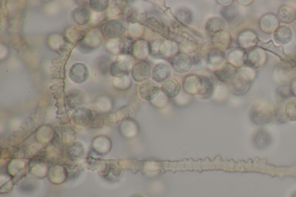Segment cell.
I'll return each mask as SVG.
<instances>
[{
    "instance_id": "obj_10",
    "label": "cell",
    "mask_w": 296,
    "mask_h": 197,
    "mask_svg": "<svg viewBox=\"0 0 296 197\" xmlns=\"http://www.w3.org/2000/svg\"><path fill=\"white\" fill-rule=\"evenodd\" d=\"M171 65L175 72L185 74L191 70L193 61L189 54L180 52L171 59Z\"/></svg>"
},
{
    "instance_id": "obj_14",
    "label": "cell",
    "mask_w": 296,
    "mask_h": 197,
    "mask_svg": "<svg viewBox=\"0 0 296 197\" xmlns=\"http://www.w3.org/2000/svg\"><path fill=\"white\" fill-rule=\"evenodd\" d=\"M260 30L267 34L274 33L279 26V22L277 15L273 13H267L262 16L259 21Z\"/></svg>"
},
{
    "instance_id": "obj_19",
    "label": "cell",
    "mask_w": 296,
    "mask_h": 197,
    "mask_svg": "<svg viewBox=\"0 0 296 197\" xmlns=\"http://www.w3.org/2000/svg\"><path fill=\"white\" fill-rule=\"evenodd\" d=\"M202 85L201 76L196 74L188 75L184 78L183 88L184 91L191 95L198 94Z\"/></svg>"
},
{
    "instance_id": "obj_32",
    "label": "cell",
    "mask_w": 296,
    "mask_h": 197,
    "mask_svg": "<svg viewBox=\"0 0 296 197\" xmlns=\"http://www.w3.org/2000/svg\"><path fill=\"white\" fill-rule=\"evenodd\" d=\"M132 85L131 78L129 76L121 78H115L113 80L115 88L121 91H125L130 88Z\"/></svg>"
},
{
    "instance_id": "obj_24",
    "label": "cell",
    "mask_w": 296,
    "mask_h": 197,
    "mask_svg": "<svg viewBox=\"0 0 296 197\" xmlns=\"http://www.w3.org/2000/svg\"><path fill=\"white\" fill-rule=\"evenodd\" d=\"M93 113L89 109L79 108L73 113L72 119L75 124L79 126L88 125L92 120Z\"/></svg>"
},
{
    "instance_id": "obj_7",
    "label": "cell",
    "mask_w": 296,
    "mask_h": 197,
    "mask_svg": "<svg viewBox=\"0 0 296 197\" xmlns=\"http://www.w3.org/2000/svg\"><path fill=\"white\" fill-rule=\"evenodd\" d=\"M204 58L208 68L212 70H215V72L227 62L226 53L214 47L206 51Z\"/></svg>"
},
{
    "instance_id": "obj_23",
    "label": "cell",
    "mask_w": 296,
    "mask_h": 197,
    "mask_svg": "<svg viewBox=\"0 0 296 197\" xmlns=\"http://www.w3.org/2000/svg\"><path fill=\"white\" fill-rule=\"evenodd\" d=\"M251 83L252 82L238 74V77L228 86L230 91L235 95H244L250 90Z\"/></svg>"
},
{
    "instance_id": "obj_43",
    "label": "cell",
    "mask_w": 296,
    "mask_h": 197,
    "mask_svg": "<svg viewBox=\"0 0 296 197\" xmlns=\"http://www.w3.org/2000/svg\"><path fill=\"white\" fill-rule=\"evenodd\" d=\"M291 197H296V191L292 194Z\"/></svg>"
},
{
    "instance_id": "obj_13",
    "label": "cell",
    "mask_w": 296,
    "mask_h": 197,
    "mask_svg": "<svg viewBox=\"0 0 296 197\" xmlns=\"http://www.w3.org/2000/svg\"><path fill=\"white\" fill-rule=\"evenodd\" d=\"M160 93V88L155 81H146L141 83L139 88L140 96L143 100L151 101L157 98Z\"/></svg>"
},
{
    "instance_id": "obj_36",
    "label": "cell",
    "mask_w": 296,
    "mask_h": 197,
    "mask_svg": "<svg viewBox=\"0 0 296 197\" xmlns=\"http://www.w3.org/2000/svg\"><path fill=\"white\" fill-rule=\"evenodd\" d=\"M106 48L110 53L113 54H120V39H110V40L106 43Z\"/></svg>"
},
{
    "instance_id": "obj_16",
    "label": "cell",
    "mask_w": 296,
    "mask_h": 197,
    "mask_svg": "<svg viewBox=\"0 0 296 197\" xmlns=\"http://www.w3.org/2000/svg\"><path fill=\"white\" fill-rule=\"evenodd\" d=\"M258 46L264 50L268 51V52L276 55L282 62H290L293 59L289 54L286 53L282 45H275L272 40L268 42L259 40Z\"/></svg>"
},
{
    "instance_id": "obj_41",
    "label": "cell",
    "mask_w": 296,
    "mask_h": 197,
    "mask_svg": "<svg viewBox=\"0 0 296 197\" xmlns=\"http://www.w3.org/2000/svg\"><path fill=\"white\" fill-rule=\"evenodd\" d=\"M217 2L219 3V5H222L224 7H230L232 5L234 1H228H228H226V0H225V1H222V0H220V1H217Z\"/></svg>"
},
{
    "instance_id": "obj_38",
    "label": "cell",
    "mask_w": 296,
    "mask_h": 197,
    "mask_svg": "<svg viewBox=\"0 0 296 197\" xmlns=\"http://www.w3.org/2000/svg\"><path fill=\"white\" fill-rule=\"evenodd\" d=\"M82 98L80 94H74L69 97V105L71 108H76L82 104Z\"/></svg>"
},
{
    "instance_id": "obj_26",
    "label": "cell",
    "mask_w": 296,
    "mask_h": 197,
    "mask_svg": "<svg viewBox=\"0 0 296 197\" xmlns=\"http://www.w3.org/2000/svg\"><path fill=\"white\" fill-rule=\"evenodd\" d=\"M149 54V42L141 39L136 40L133 51V57L137 60L144 61Z\"/></svg>"
},
{
    "instance_id": "obj_20",
    "label": "cell",
    "mask_w": 296,
    "mask_h": 197,
    "mask_svg": "<svg viewBox=\"0 0 296 197\" xmlns=\"http://www.w3.org/2000/svg\"><path fill=\"white\" fill-rule=\"evenodd\" d=\"M276 15L279 23L284 25H290L296 19V10L293 6L283 5L279 7Z\"/></svg>"
},
{
    "instance_id": "obj_40",
    "label": "cell",
    "mask_w": 296,
    "mask_h": 197,
    "mask_svg": "<svg viewBox=\"0 0 296 197\" xmlns=\"http://www.w3.org/2000/svg\"><path fill=\"white\" fill-rule=\"evenodd\" d=\"M290 89L292 95L296 97V78L291 83Z\"/></svg>"
},
{
    "instance_id": "obj_21",
    "label": "cell",
    "mask_w": 296,
    "mask_h": 197,
    "mask_svg": "<svg viewBox=\"0 0 296 197\" xmlns=\"http://www.w3.org/2000/svg\"><path fill=\"white\" fill-rule=\"evenodd\" d=\"M181 86L179 81L175 78H169L161 85L160 90L165 97L173 98L179 96Z\"/></svg>"
},
{
    "instance_id": "obj_1",
    "label": "cell",
    "mask_w": 296,
    "mask_h": 197,
    "mask_svg": "<svg viewBox=\"0 0 296 197\" xmlns=\"http://www.w3.org/2000/svg\"><path fill=\"white\" fill-rule=\"evenodd\" d=\"M180 47L176 41L155 38L149 42V55L154 58L169 60L180 53Z\"/></svg>"
},
{
    "instance_id": "obj_5",
    "label": "cell",
    "mask_w": 296,
    "mask_h": 197,
    "mask_svg": "<svg viewBox=\"0 0 296 197\" xmlns=\"http://www.w3.org/2000/svg\"><path fill=\"white\" fill-rule=\"evenodd\" d=\"M102 42L103 38L100 31L94 29L87 33L79 42V48L83 52L89 53L99 48Z\"/></svg>"
},
{
    "instance_id": "obj_33",
    "label": "cell",
    "mask_w": 296,
    "mask_h": 197,
    "mask_svg": "<svg viewBox=\"0 0 296 197\" xmlns=\"http://www.w3.org/2000/svg\"><path fill=\"white\" fill-rule=\"evenodd\" d=\"M89 5L96 13L102 14L108 9L109 2L108 0H92L89 2Z\"/></svg>"
},
{
    "instance_id": "obj_11",
    "label": "cell",
    "mask_w": 296,
    "mask_h": 197,
    "mask_svg": "<svg viewBox=\"0 0 296 197\" xmlns=\"http://www.w3.org/2000/svg\"><path fill=\"white\" fill-rule=\"evenodd\" d=\"M217 79L224 84H230L238 76V69L228 62L215 72Z\"/></svg>"
},
{
    "instance_id": "obj_8",
    "label": "cell",
    "mask_w": 296,
    "mask_h": 197,
    "mask_svg": "<svg viewBox=\"0 0 296 197\" xmlns=\"http://www.w3.org/2000/svg\"><path fill=\"white\" fill-rule=\"evenodd\" d=\"M126 28L124 23L120 20L112 19L106 22L103 27V32L110 39H119L125 36Z\"/></svg>"
},
{
    "instance_id": "obj_30",
    "label": "cell",
    "mask_w": 296,
    "mask_h": 197,
    "mask_svg": "<svg viewBox=\"0 0 296 197\" xmlns=\"http://www.w3.org/2000/svg\"><path fill=\"white\" fill-rule=\"evenodd\" d=\"M136 40L129 36H124L120 39V54L125 56H132L133 51Z\"/></svg>"
},
{
    "instance_id": "obj_17",
    "label": "cell",
    "mask_w": 296,
    "mask_h": 197,
    "mask_svg": "<svg viewBox=\"0 0 296 197\" xmlns=\"http://www.w3.org/2000/svg\"><path fill=\"white\" fill-rule=\"evenodd\" d=\"M232 41L231 35L225 30L220 31L215 33L212 35L211 38L213 46L222 51L230 48Z\"/></svg>"
},
{
    "instance_id": "obj_12",
    "label": "cell",
    "mask_w": 296,
    "mask_h": 197,
    "mask_svg": "<svg viewBox=\"0 0 296 197\" xmlns=\"http://www.w3.org/2000/svg\"><path fill=\"white\" fill-rule=\"evenodd\" d=\"M152 70L151 67L148 62H138L133 67L131 72L132 78L139 83L148 81L152 76Z\"/></svg>"
},
{
    "instance_id": "obj_6",
    "label": "cell",
    "mask_w": 296,
    "mask_h": 197,
    "mask_svg": "<svg viewBox=\"0 0 296 197\" xmlns=\"http://www.w3.org/2000/svg\"><path fill=\"white\" fill-rule=\"evenodd\" d=\"M133 65V59L130 56L122 55L110 65V74L115 78L129 76Z\"/></svg>"
},
{
    "instance_id": "obj_22",
    "label": "cell",
    "mask_w": 296,
    "mask_h": 197,
    "mask_svg": "<svg viewBox=\"0 0 296 197\" xmlns=\"http://www.w3.org/2000/svg\"><path fill=\"white\" fill-rule=\"evenodd\" d=\"M293 31L287 25L279 26L273 33L274 40L277 44L286 45L293 39Z\"/></svg>"
},
{
    "instance_id": "obj_29",
    "label": "cell",
    "mask_w": 296,
    "mask_h": 197,
    "mask_svg": "<svg viewBox=\"0 0 296 197\" xmlns=\"http://www.w3.org/2000/svg\"><path fill=\"white\" fill-rule=\"evenodd\" d=\"M226 22L222 18L214 17L208 20L206 25L207 33L212 35L220 31L224 30Z\"/></svg>"
},
{
    "instance_id": "obj_37",
    "label": "cell",
    "mask_w": 296,
    "mask_h": 197,
    "mask_svg": "<svg viewBox=\"0 0 296 197\" xmlns=\"http://www.w3.org/2000/svg\"><path fill=\"white\" fill-rule=\"evenodd\" d=\"M220 14L228 22L233 21L236 16V11L234 9H232V8H231L230 7H224V9L221 11Z\"/></svg>"
},
{
    "instance_id": "obj_42",
    "label": "cell",
    "mask_w": 296,
    "mask_h": 197,
    "mask_svg": "<svg viewBox=\"0 0 296 197\" xmlns=\"http://www.w3.org/2000/svg\"><path fill=\"white\" fill-rule=\"evenodd\" d=\"M238 3H239V4H240V5H242L244 6H250L252 5V3H253L254 2V1H250V0H248V1H247V0H246V1H243V0H239V1H238Z\"/></svg>"
},
{
    "instance_id": "obj_18",
    "label": "cell",
    "mask_w": 296,
    "mask_h": 197,
    "mask_svg": "<svg viewBox=\"0 0 296 197\" xmlns=\"http://www.w3.org/2000/svg\"><path fill=\"white\" fill-rule=\"evenodd\" d=\"M172 74L171 66L167 63H157L152 70V79L157 83H163L168 80Z\"/></svg>"
},
{
    "instance_id": "obj_31",
    "label": "cell",
    "mask_w": 296,
    "mask_h": 197,
    "mask_svg": "<svg viewBox=\"0 0 296 197\" xmlns=\"http://www.w3.org/2000/svg\"><path fill=\"white\" fill-rule=\"evenodd\" d=\"M202 85L198 95L203 98H210L214 93V86L211 79L206 76H201Z\"/></svg>"
},
{
    "instance_id": "obj_25",
    "label": "cell",
    "mask_w": 296,
    "mask_h": 197,
    "mask_svg": "<svg viewBox=\"0 0 296 197\" xmlns=\"http://www.w3.org/2000/svg\"><path fill=\"white\" fill-rule=\"evenodd\" d=\"M92 13L84 7H78L73 10L72 18L73 21L79 26H85L88 24L92 18Z\"/></svg>"
},
{
    "instance_id": "obj_27",
    "label": "cell",
    "mask_w": 296,
    "mask_h": 197,
    "mask_svg": "<svg viewBox=\"0 0 296 197\" xmlns=\"http://www.w3.org/2000/svg\"><path fill=\"white\" fill-rule=\"evenodd\" d=\"M245 52H246V50L240 48L231 50L228 54L227 62L235 66L236 68H243L245 65Z\"/></svg>"
},
{
    "instance_id": "obj_28",
    "label": "cell",
    "mask_w": 296,
    "mask_h": 197,
    "mask_svg": "<svg viewBox=\"0 0 296 197\" xmlns=\"http://www.w3.org/2000/svg\"><path fill=\"white\" fill-rule=\"evenodd\" d=\"M145 25L165 37L168 38L170 35L168 27L165 26L163 23L158 21L155 18H147L146 20Z\"/></svg>"
},
{
    "instance_id": "obj_34",
    "label": "cell",
    "mask_w": 296,
    "mask_h": 197,
    "mask_svg": "<svg viewBox=\"0 0 296 197\" xmlns=\"http://www.w3.org/2000/svg\"><path fill=\"white\" fill-rule=\"evenodd\" d=\"M176 18L180 23L187 25L191 24L193 20L191 12L187 10H180L176 15Z\"/></svg>"
},
{
    "instance_id": "obj_39",
    "label": "cell",
    "mask_w": 296,
    "mask_h": 197,
    "mask_svg": "<svg viewBox=\"0 0 296 197\" xmlns=\"http://www.w3.org/2000/svg\"><path fill=\"white\" fill-rule=\"evenodd\" d=\"M104 123L103 118L99 114L96 113L95 115L93 114L92 120L90 121V125L93 127H97L102 125Z\"/></svg>"
},
{
    "instance_id": "obj_4",
    "label": "cell",
    "mask_w": 296,
    "mask_h": 197,
    "mask_svg": "<svg viewBox=\"0 0 296 197\" xmlns=\"http://www.w3.org/2000/svg\"><path fill=\"white\" fill-rule=\"evenodd\" d=\"M267 61L266 51L258 46L245 52L244 64L249 68L258 69L265 64Z\"/></svg>"
},
{
    "instance_id": "obj_44",
    "label": "cell",
    "mask_w": 296,
    "mask_h": 197,
    "mask_svg": "<svg viewBox=\"0 0 296 197\" xmlns=\"http://www.w3.org/2000/svg\"><path fill=\"white\" fill-rule=\"evenodd\" d=\"M136 197H143V196H136Z\"/></svg>"
},
{
    "instance_id": "obj_9",
    "label": "cell",
    "mask_w": 296,
    "mask_h": 197,
    "mask_svg": "<svg viewBox=\"0 0 296 197\" xmlns=\"http://www.w3.org/2000/svg\"><path fill=\"white\" fill-rule=\"evenodd\" d=\"M259 40L258 34L252 30H244L241 31L238 37V43L240 48L245 50L258 46Z\"/></svg>"
},
{
    "instance_id": "obj_15",
    "label": "cell",
    "mask_w": 296,
    "mask_h": 197,
    "mask_svg": "<svg viewBox=\"0 0 296 197\" xmlns=\"http://www.w3.org/2000/svg\"><path fill=\"white\" fill-rule=\"evenodd\" d=\"M70 80L77 84H81L88 80L89 71L83 63H76L71 68L69 72Z\"/></svg>"
},
{
    "instance_id": "obj_35",
    "label": "cell",
    "mask_w": 296,
    "mask_h": 197,
    "mask_svg": "<svg viewBox=\"0 0 296 197\" xmlns=\"http://www.w3.org/2000/svg\"><path fill=\"white\" fill-rule=\"evenodd\" d=\"M285 113L287 117L291 121H296V100H293L287 102L285 106Z\"/></svg>"
},
{
    "instance_id": "obj_3",
    "label": "cell",
    "mask_w": 296,
    "mask_h": 197,
    "mask_svg": "<svg viewBox=\"0 0 296 197\" xmlns=\"http://www.w3.org/2000/svg\"><path fill=\"white\" fill-rule=\"evenodd\" d=\"M273 77L279 84L286 85L296 78V69L290 62H281L274 67Z\"/></svg>"
},
{
    "instance_id": "obj_2",
    "label": "cell",
    "mask_w": 296,
    "mask_h": 197,
    "mask_svg": "<svg viewBox=\"0 0 296 197\" xmlns=\"http://www.w3.org/2000/svg\"><path fill=\"white\" fill-rule=\"evenodd\" d=\"M274 107L269 102L260 101L252 105L250 117L255 124H265L273 120Z\"/></svg>"
}]
</instances>
